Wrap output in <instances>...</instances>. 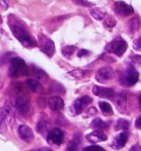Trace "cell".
Here are the masks:
<instances>
[{
  "label": "cell",
  "instance_id": "6da1fadb",
  "mask_svg": "<svg viewBox=\"0 0 141 151\" xmlns=\"http://www.w3.org/2000/svg\"><path fill=\"white\" fill-rule=\"evenodd\" d=\"M8 26L14 36L25 46L26 48H32L37 45V41L29 33L25 24L14 16H8Z\"/></svg>",
  "mask_w": 141,
  "mask_h": 151
},
{
  "label": "cell",
  "instance_id": "7a4b0ae2",
  "mask_svg": "<svg viewBox=\"0 0 141 151\" xmlns=\"http://www.w3.org/2000/svg\"><path fill=\"white\" fill-rule=\"evenodd\" d=\"M9 76L12 78L27 76L29 74V68L26 62L21 58H12L10 60V66L8 70Z\"/></svg>",
  "mask_w": 141,
  "mask_h": 151
},
{
  "label": "cell",
  "instance_id": "3957f363",
  "mask_svg": "<svg viewBox=\"0 0 141 151\" xmlns=\"http://www.w3.org/2000/svg\"><path fill=\"white\" fill-rule=\"evenodd\" d=\"M127 48L128 43L126 42V40L123 39L121 37H117L106 45L105 50L109 54H114L117 57H121L126 52Z\"/></svg>",
  "mask_w": 141,
  "mask_h": 151
},
{
  "label": "cell",
  "instance_id": "277c9868",
  "mask_svg": "<svg viewBox=\"0 0 141 151\" xmlns=\"http://www.w3.org/2000/svg\"><path fill=\"white\" fill-rule=\"evenodd\" d=\"M38 45H39L40 50L43 54H46L48 58H52L54 56L56 48H55V43L51 38L46 37V36L40 34L39 38H38Z\"/></svg>",
  "mask_w": 141,
  "mask_h": 151
},
{
  "label": "cell",
  "instance_id": "5b68a950",
  "mask_svg": "<svg viewBox=\"0 0 141 151\" xmlns=\"http://www.w3.org/2000/svg\"><path fill=\"white\" fill-rule=\"evenodd\" d=\"M138 79H139V74H138L137 70L133 66H129L121 75V82L124 86H132L137 83Z\"/></svg>",
  "mask_w": 141,
  "mask_h": 151
},
{
  "label": "cell",
  "instance_id": "8992f818",
  "mask_svg": "<svg viewBox=\"0 0 141 151\" xmlns=\"http://www.w3.org/2000/svg\"><path fill=\"white\" fill-rule=\"evenodd\" d=\"M12 120V116L9 109L6 107L0 108V133L4 134L7 131Z\"/></svg>",
  "mask_w": 141,
  "mask_h": 151
},
{
  "label": "cell",
  "instance_id": "52a82bcc",
  "mask_svg": "<svg viewBox=\"0 0 141 151\" xmlns=\"http://www.w3.org/2000/svg\"><path fill=\"white\" fill-rule=\"evenodd\" d=\"M16 109L23 115H27L30 110V100L27 96L20 95L14 101Z\"/></svg>",
  "mask_w": 141,
  "mask_h": 151
},
{
  "label": "cell",
  "instance_id": "ba28073f",
  "mask_svg": "<svg viewBox=\"0 0 141 151\" xmlns=\"http://www.w3.org/2000/svg\"><path fill=\"white\" fill-rule=\"evenodd\" d=\"M46 139L50 144L61 145L64 142V133L60 129H53L46 135Z\"/></svg>",
  "mask_w": 141,
  "mask_h": 151
},
{
  "label": "cell",
  "instance_id": "9c48e42d",
  "mask_svg": "<svg viewBox=\"0 0 141 151\" xmlns=\"http://www.w3.org/2000/svg\"><path fill=\"white\" fill-rule=\"evenodd\" d=\"M113 76H114V71H113L111 67H103L100 68L97 73H96V80L98 82L103 83V82L112 79Z\"/></svg>",
  "mask_w": 141,
  "mask_h": 151
},
{
  "label": "cell",
  "instance_id": "30bf717a",
  "mask_svg": "<svg viewBox=\"0 0 141 151\" xmlns=\"http://www.w3.org/2000/svg\"><path fill=\"white\" fill-rule=\"evenodd\" d=\"M92 103V99L89 96H84V97L80 98V99L75 100L71 107V111L73 112V114H80L84 111V108L87 105Z\"/></svg>",
  "mask_w": 141,
  "mask_h": 151
},
{
  "label": "cell",
  "instance_id": "8fae6325",
  "mask_svg": "<svg viewBox=\"0 0 141 151\" xmlns=\"http://www.w3.org/2000/svg\"><path fill=\"white\" fill-rule=\"evenodd\" d=\"M18 135L20 137V139L23 140L24 142H26V143H30L34 139L33 131L27 124H21L18 127Z\"/></svg>",
  "mask_w": 141,
  "mask_h": 151
},
{
  "label": "cell",
  "instance_id": "7c38bea8",
  "mask_svg": "<svg viewBox=\"0 0 141 151\" xmlns=\"http://www.w3.org/2000/svg\"><path fill=\"white\" fill-rule=\"evenodd\" d=\"M113 8H114V12L117 14H121L123 17L130 16V14H134V8L124 1H116L114 3V7Z\"/></svg>",
  "mask_w": 141,
  "mask_h": 151
},
{
  "label": "cell",
  "instance_id": "4fadbf2b",
  "mask_svg": "<svg viewBox=\"0 0 141 151\" xmlns=\"http://www.w3.org/2000/svg\"><path fill=\"white\" fill-rule=\"evenodd\" d=\"M93 93L99 98L103 99H112L114 97V91L110 88H103V86H95L93 88Z\"/></svg>",
  "mask_w": 141,
  "mask_h": 151
},
{
  "label": "cell",
  "instance_id": "5bb4252c",
  "mask_svg": "<svg viewBox=\"0 0 141 151\" xmlns=\"http://www.w3.org/2000/svg\"><path fill=\"white\" fill-rule=\"evenodd\" d=\"M48 105L53 111H60L64 108V101L62 98L58 97V96H54V97H51L48 101Z\"/></svg>",
  "mask_w": 141,
  "mask_h": 151
},
{
  "label": "cell",
  "instance_id": "9a60e30c",
  "mask_svg": "<svg viewBox=\"0 0 141 151\" xmlns=\"http://www.w3.org/2000/svg\"><path fill=\"white\" fill-rule=\"evenodd\" d=\"M128 137H129V134L128 133H126V132L121 133L119 136H116V137L114 138L111 147L114 148L115 150H119V149H121V148H123L124 146L126 145V142H127V140H128Z\"/></svg>",
  "mask_w": 141,
  "mask_h": 151
},
{
  "label": "cell",
  "instance_id": "2e32d148",
  "mask_svg": "<svg viewBox=\"0 0 141 151\" xmlns=\"http://www.w3.org/2000/svg\"><path fill=\"white\" fill-rule=\"evenodd\" d=\"M87 140L91 143H98L101 141H106L107 140V136L100 131H95L87 135Z\"/></svg>",
  "mask_w": 141,
  "mask_h": 151
},
{
  "label": "cell",
  "instance_id": "e0dca14e",
  "mask_svg": "<svg viewBox=\"0 0 141 151\" xmlns=\"http://www.w3.org/2000/svg\"><path fill=\"white\" fill-rule=\"evenodd\" d=\"M26 86H27V88L31 91H33V93H43V86H42L41 83L36 79H27Z\"/></svg>",
  "mask_w": 141,
  "mask_h": 151
},
{
  "label": "cell",
  "instance_id": "ac0fdd59",
  "mask_svg": "<svg viewBox=\"0 0 141 151\" xmlns=\"http://www.w3.org/2000/svg\"><path fill=\"white\" fill-rule=\"evenodd\" d=\"M114 103L116 107L119 108V110L123 111L124 109H126V107H127V98H126L125 93H119V95L115 96Z\"/></svg>",
  "mask_w": 141,
  "mask_h": 151
},
{
  "label": "cell",
  "instance_id": "d6986e66",
  "mask_svg": "<svg viewBox=\"0 0 141 151\" xmlns=\"http://www.w3.org/2000/svg\"><path fill=\"white\" fill-rule=\"evenodd\" d=\"M90 12H91V16L93 17L95 20H103V18L105 17L106 12L104 9H102V8L100 7H93L91 8V10H90Z\"/></svg>",
  "mask_w": 141,
  "mask_h": 151
},
{
  "label": "cell",
  "instance_id": "ffe728a7",
  "mask_svg": "<svg viewBox=\"0 0 141 151\" xmlns=\"http://www.w3.org/2000/svg\"><path fill=\"white\" fill-rule=\"evenodd\" d=\"M91 127L95 129L96 131H101V129H105L108 127L107 123L105 121H103L100 118H95L93 121L91 122Z\"/></svg>",
  "mask_w": 141,
  "mask_h": 151
},
{
  "label": "cell",
  "instance_id": "44dd1931",
  "mask_svg": "<svg viewBox=\"0 0 141 151\" xmlns=\"http://www.w3.org/2000/svg\"><path fill=\"white\" fill-rule=\"evenodd\" d=\"M139 27H140L139 17H135V18H133L129 22V24H128V28H129V30L131 31V33H134V32L138 31L139 30Z\"/></svg>",
  "mask_w": 141,
  "mask_h": 151
},
{
  "label": "cell",
  "instance_id": "7402d4cb",
  "mask_svg": "<svg viewBox=\"0 0 141 151\" xmlns=\"http://www.w3.org/2000/svg\"><path fill=\"white\" fill-rule=\"evenodd\" d=\"M99 108L101 109L102 113L106 114V115H109V114H112V108L111 105L107 102L104 101H100L99 102Z\"/></svg>",
  "mask_w": 141,
  "mask_h": 151
},
{
  "label": "cell",
  "instance_id": "603a6c76",
  "mask_svg": "<svg viewBox=\"0 0 141 151\" xmlns=\"http://www.w3.org/2000/svg\"><path fill=\"white\" fill-rule=\"evenodd\" d=\"M130 127V121L124 118H119L117 119L116 123H115V129L116 131H121V129H128Z\"/></svg>",
  "mask_w": 141,
  "mask_h": 151
},
{
  "label": "cell",
  "instance_id": "cb8c5ba5",
  "mask_svg": "<svg viewBox=\"0 0 141 151\" xmlns=\"http://www.w3.org/2000/svg\"><path fill=\"white\" fill-rule=\"evenodd\" d=\"M90 72L89 71H85V70H80V69H77V70H73V71H70L69 72V75H71L72 77L74 78H84L85 76H87Z\"/></svg>",
  "mask_w": 141,
  "mask_h": 151
},
{
  "label": "cell",
  "instance_id": "d4e9b609",
  "mask_svg": "<svg viewBox=\"0 0 141 151\" xmlns=\"http://www.w3.org/2000/svg\"><path fill=\"white\" fill-rule=\"evenodd\" d=\"M76 48H77V47H76V46H74V45H66V46H64V47L62 48V54H63L66 58H69V57L71 56L74 52H75Z\"/></svg>",
  "mask_w": 141,
  "mask_h": 151
},
{
  "label": "cell",
  "instance_id": "484cf974",
  "mask_svg": "<svg viewBox=\"0 0 141 151\" xmlns=\"http://www.w3.org/2000/svg\"><path fill=\"white\" fill-rule=\"evenodd\" d=\"M36 129H37V131L39 132L40 134H42V135H44V134L46 133V129H48V124H46V121L40 120L39 122L37 123V125H36Z\"/></svg>",
  "mask_w": 141,
  "mask_h": 151
},
{
  "label": "cell",
  "instance_id": "4316f807",
  "mask_svg": "<svg viewBox=\"0 0 141 151\" xmlns=\"http://www.w3.org/2000/svg\"><path fill=\"white\" fill-rule=\"evenodd\" d=\"M115 24H116V21H115V19L113 18V17H107L106 20L104 21V25H105L106 27H109V28L114 27Z\"/></svg>",
  "mask_w": 141,
  "mask_h": 151
},
{
  "label": "cell",
  "instance_id": "83f0119b",
  "mask_svg": "<svg viewBox=\"0 0 141 151\" xmlns=\"http://www.w3.org/2000/svg\"><path fill=\"white\" fill-rule=\"evenodd\" d=\"M77 147H78L77 142L73 140V141H71L68 144L67 148H66V151H77Z\"/></svg>",
  "mask_w": 141,
  "mask_h": 151
},
{
  "label": "cell",
  "instance_id": "f1b7e54d",
  "mask_svg": "<svg viewBox=\"0 0 141 151\" xmlns=\"http://www.w3.org/2000/svg\"><path fill=\"white\" fill-rule=\"evenodd\" d=\"M84 151H105V149L98 145H92V146H89V147H85Z\"/></svg>",
  "mask_w": 141,
  "mask_h": 151
},
{
  "label": "cell",
  "instance_id": "f546056e",
  "mask_svg": "<svg viewBox=\"0 0 141 151\" xmlns=\"http://www.w3.org/2000/svg\"><path fill=\"white\" fill-rule=\"evenodd\" d=\"M33 69H34V74H35L38 78H41V77H43V76H46V73H44L42 70L38 69V68H36V67H34Z\"/></svg>",
  "mask_w": 141,
  "mask_h": 151
},
{
  "label": "cell",
  "instance_id": "4dcf8cb0",
  "mask_svg": "<svg viewBox=\"0 0 141 151\" xmlns=\"http://www.w3.org/2000/svg\"><path fill=\"white\" fill-rule=\"evenodd\" d=\"M72 1L74 2L75 4H77V5H80V6H87L89 5V2L85 1V0H72Z\"/></svg>",
  "mask_w": 141,
  "mask_h": 151
},
{
  "label": "cell",
  "instance_id": "1f68e13d",
  "mask_svg": "<svg viewBox=\"0 0 141 151\" xmlns=\"http://www.w3.org/2000/svg\"><path fill=\"white\" fill-rule=\"evenodd\" d=\"M89 54H90L89 50H78V52H77V57H78V58H82V57H85V56H87V55H89Z\"/></svg>",
  "mask_w": 141,
  "mask_h": 151
},
{
  "label": "cell",
  "instance_id": "d6a6232c",
  "mask_svg": "<svg viewBox=\"0 0 141 151\" xmlns=\"http://www.w3.org/2000/svg\"><path fill=\"white\" fill-rule=\"evenodd\" d=\"M140 42H141L140 38H138V39L136 40L135 42H134V48H135V50H141V45H140Z\"/></svg>",
  "mask_w": 141,
  "mask_h": 151
},
{
  "label": "cell",
  "instance_id": "836d02e7",
  "mask_svg": "<svg viewBox=\"0 0 141 151\" xmlns=\"http://www.w3.org/2000/svg\"><path fill=\"white\" fill-rule=\"evenodd\" d=\"M135 127H137V129H140V127H141V117H140V116L135 121Z\"/></svg>",
  "mask_w": 141,
  "mask_h": 151
},
{
  "label": "cell",
  "instance_id": "e575fe53",
  "mask_svg": "<svg viewBox=\"0 0 141 151\" xmlns=\"http://www.w3.org/2000/svg\"><path fill=\"white\" fill-rule=\"evenodd\" d=\"M129 151H141V148H140L139 145H134V146H132V147L130 148Z\"/></svg>",
  "mask_w": 141,
  "mask_h": 151
},
{
  "label": "cell",
  "instance_id": "d590c367",
  "mask_svg": "<svg viewBox=\"0 0 141 151\" xmlns=\"http://www.w3.org/2000/svg\"><path fill=\"white\" fill-rule=\"evenodd\" d=\"M33 151H52L48 148H42V149H38V150H33Z\"/></svg>",
  "mask_w": 141,
  "mask_h": 151
}]
</instances>
